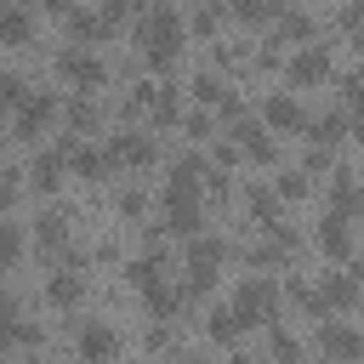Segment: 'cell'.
<instances>
[{
  "label": "cell",
  "instance_id": "1",
  "mask_svg": "<svg viewBox=\"0 0 364 364\" xmlns=\"http://www.w3.org/2000/svg\"><path fill=\"white\" fill-rule=\"evenodd\" d=\"M131 40L148 51V63H154V68H171V63H176V51L188 46V23H182V11H176V6H142V11H136V23H131Z\"/></svg>",
  "mask_w": 364,
  "mask_h": 364
},
{
  "label": "cell",
  "instance_id": "2",
  "mask_svg": "<svg viewBox=\"0 0 364 364\" xmlns=\"http://www.w3.org/2000/svg\"><path fill=\"white\" fill-rule=\"evenodd\" d=\"M228 307H233V318H239L245 330H250V324H273V318H279V284L262 279V273H250V279L233 284Z\"/></svg>",
  "mask_w": 364,
  "mask_h": 364
},
{
  "label": "cell",
  "instance_id": "3",
  "mask_svg": "<svg viewBox=\"0 0 364 364\" xmlns=\"http://www.w3.org/2000/svg\"><path fill=\"white\" fill-rule=\"evenodd\" d=\"M57 68H63V74H68V80H74L85 97H91L97 85H108L102 57H97V51H85V46H63V51H57Z\"/></svg>",
  "mask_w": 364,
  "mask_h": 364
},
{
  "label": "cell",
  "instance_id": "4",
  "mask_svg": "<svg viewBox=\"0 0 364 364\" xmlns=\"http://www.w3.org/2000/svg\"><path fill=\"white\" fill-rule=\"evenodd\" d=\"M318 353H324L330 364H358L364 341H358V330H353L347 318H318Z\"/></svg>",
  "mask_w": 364,
  "mask_h": 364
},
{
  "label": "cell",
  "instance_id": "5",
  "mask_svg": "<svg viewBox=\"0 0 364 364\" xmlns=\"http://www.w3.org/2000/svg\"><path fill=\"white\" fill-rule=\"evenodd\" d=\"M324 307H336V313H353L358 307V273L353 267H330V273H318V290H313Z\"/></svg>",
  "mask_w": 364,
  "mask_h": 364
},
{
  "label": "cell",
  "instance_id": "6",
  "mask_svg": "<svg viewBox=\"0 0 364 364\" xmlns=\"http://www.w3.org/2000/svg\"><path fill=\"white\" fill-rule=\"evenodd\" d=\"M11 114H17V136H40V131H51V119H57V97H51V91H28Z\"/></svg>",
  "mask_w": 364,
  "mask_h": 364
},
{
  "label": "cell",
  "instance_id": "7",
  "mask_svg": "<svg viewBox=\"0 0 364 364\" xmlns=\"http://www.w3.org/2000/svg\"><path fill=\"white\" fill-rule=\"evenodd\" d=\"M313 34H318V28H313V17H307L301 6L284 0V6L273 11V46H284V40H290V46H313Z\"/></svg>",
  "mask_w": 364,
  "mask_h": 364
},
{
  "label": "cell",
  "instance_id": "8",
  "mask_svg": "<svg viewBox=\"0 0 364 364\" xmlns=\"http://www.w3.org/2000/svg\"><path fill=\"white\" fill-rule=\"evenodd\" d=\"M228 136H233V148H245L250 159H262V165L273 159V131H267L262 119H245V114H239V119H228Z\"/></svg>",
  "mask_w": 364,
  "mask_h": 364
},
{
  "label": "cell",
  "instance_id": "9",
  "mask_svg": "<svg viewBox=\"0 0 364 364\" xmlns=\"http://www.w3.org/2000/svg\"><path fill=\"white\" fill-rule=\"evenodd\" d=\"M114 353H119V336H114V324H102V318L80 324V364H108Z\"/></svg>",
  "mask_w": 364,
  "mask_h": 364
},
{
  "label": "cell",
  "instance_id": "10",
  "mask_svg": "<svg viewBox=\"0 0 364 364\" xmlns=\"http://www.w3.org/2000/svg\"><path fill=\"white\" fill-rule=\"evenodd\" d=\"M108 165H154V136H142V131H119V136H108Z\"/></svg>",
  "mask_w": 364,
  "mask_h": 364
},
{
  "label": "cell",
  "instance_id": "11",
  "mask_svg": "<svg viewBox=\"0 0 364 364\" xmlns=\"http://www.w3.org/2000/svg\"><path fill=\"white\" fill-rule=\"evenodd\" d=\"M262 125H267V131H301L307 114H301V102H296L290 91H273V97L262 102Z\"/></svg>",
  "mask_w": 364,
  "mask_h": 364
},
{
  "label": "cell",
  "instance_id": "12",
  "mask_svg": "<svg viewBox=\"0 0 364 364\" xmlns=\"http://www.w3.org/2000/svg\"><path fill=\"white\" fill-rule=\"evenodd\" d=\"M318 80H330V51L324 46H301L290 57V85H318Z\"/></svg>",
  "mask_w": 364,
  "mask_h": 364
},
{
  "label": "cell",
  "instance_id": "13",
  "mask_svg": "<svg viewBox=\"0 0 364 364\" xmlns=\"http://www.w3.org/2000/svg\"><path fill=\"white\" fill-rule=\"evenodd\" d=\"M324 193H330V210L336 216H358V182H353V165H336L330 171V182H324Z\"/></svg>",
  "mask_w": 364,
  "mask_h": 364
},
{
  "label": "cell",
  "instance_id": "14",
  "mask_svg": "<svg viewBox=\"0 0 364 364\" xmlns=\"http://www.w3.org/2000/svg\"><path fill=\"white\" fill-rule=\"evenodd\" d=\"M80 296H85V273H74V267H51L46 273V301L51 307H80Z\"/></svg>",
  "mask_w": 364,
  "mask_h": 364
},
{
  "label": "cell",
  "instance_id": "15",
  "mask_svg": "<svg viewBox=\"0 0 364 364\" xmlns=\"http://www.w3.org/2000/svg\"><path fill=\"white\" fill-rule=\"evenodd\" d=\"M347 125H353V114H347V108H324V114H318V119H307L301 131L313 136V148H336V142L347 136Z\"/></svg>",
  "mask_w": 364,
  "mask_h": 364
},
{
  "label": "cell",
  "instance_id": "16",
  "mask_svg": "<svg viewBox=\"0 0 364 364\" xmlns=\"http://www.w3.org/2000/svg\"><path fill=\"white\" fill-rule=\"evenodd\" d=\"M318 245H324L336 262H347V256H353V222L336 216V210H324V216H318Z\"/></svg>",
  "mask_w": 364,
  "mask_h": 364
},
{
  "label": "cell",
  "instance_id": "17",
  "mask_svg": "<svg viewBox=\"0 0 364 364\" xmlns=\"http://www.w3.org/2000/svg\"><path fill=\"white\" fill-rule=\"evenodd\" d=\"M34 40V11H23L17 0L0 6V46H28Z\"/></svg>",
  "mask_w": 364,
  "mask_h": 364
},
{
  "label": "cell",
  "instance_id": "18",
  "mask_svg": "<svg viewBox=\"0 0 364 364\" xmlns=\"http://www.w3.org/2000/svg\"><path fill=\"white\" fill-rule=\"evenodd\" d=\"M28 182H34L40 193H57V188H63V154H57V148H40V154L28 159Z\"/></svg>",
  "mask_w": 364,
  "mask_h": 364
},
{
  "label": "cell",
  "instance_id": "19",
  "mask_svg": "<svg viewBox=\"0 0 364 364\" xmlns=\"http://www.w3.org/2000/svg\"><path fill=\"white\" fill-rule=\"evenodd\" d=\"M57 114H63V131H74V136L97 131V102H91L85 91H74V97H68V102H63Z\"/></svg>",
  "mask_w": 364,
  "mask_h": 364
},
{
  "label": "cell",
  "instance_id": "20",
  "mask_svg": "<svg viewBox=\"0 0 364 364\" xmlns=\"http://www.w3.org/2000/svg\"><path fill=\"white\" fill-rule=\"evenodd\" d=\"M182 262L222 267V262H228V239H216V233H193V239H182Z\"/></svg>",
  "mask_w": 364,
  "mask_h": 364
},
{
  "label": "cell",
  "instance_id": "21",
  "mask_svg": "<svg viewBox=\"0 0 364 364\" xmlns=\"http://www.w3.org/2000/svg\"><path fill=\"white\" fill-rule=\"evenodd\" d=\"M142 296H148V313H154L159 324H171V318H176V313L188 307V296H182L176 284H165V279H159V284H148Z\"/></svg>",
  "mask_w": 364,
  "mask_h": 364
},
{
  "label": "cell",
  "instance_id": "22",
  "mask_svg": "<svg viewBox=\"0 0 364 364\" xmlns=\"http://www.w3.org/2000/svg\"><path fill=\"white\" fill-rule=\"evenodd\" d=\"M68 159H74V171H80L85 182H102V176L114 171V165H108V154H97V148H85V142H74V148H68Z\"/></svg>",
  "mask_w": 364,
  "mask_h": 364
},
{
  "label": "cell",
  "instance_id": "23",
  "mask_svg": "<svg viewBox=\"0 0 364 364\" xmlns=\"http://www.w3.org/2000/svg\"><path fill=\"white\" fill-rule=\"evenodd\" d=\"M245 205H250V216H256L262 228H273V222H279V199H273V188H267V182H250V188H245Z\"/></svg>",
  "mask_w": 364,
  "mask_h": 364
},
{
  "label": "cell",
  "instance_id": "24",
  "mask_svg": "<svg viewBox=\"0 0 364 364\" xmlns=\"http://www.w3.org/2000/svg\"><path fill=\"white\" fill-rule=\"evenodd\" d=\"M34 233H40V250H63L68 216H63V210H40V216H34Z\"/></svg>",
  "mask_w": 364,
  "mask_h": 364
},
{
  "label": "cell",
  "instance_id": "25",
  "mask_svg": "<svg viewBox=\"0 0 364 364\" xmlns=\"http://www.w3.org/2000/svg\"><path fill=\"white\" fill-rule=\"evenodd\" d=\"M205 336H210V341H239V336H245V324L233 318V307H228V301H216V307H210V318H205Z\"/></svg>",
  "mask_w": 364,
  "mask_h": 364
},
{
  "label": "cell",
  "instance_id": "26",
  "mask_svg": "<svg viewBox=\"0 0 364 364\" xmlns=\"http://www.w3.org/2000/svg\"><path fill=\"white\" fill-rule=\"evenodd\" d=\"M267 353H273V364H301V341L284 324H267Z\"/></svg>",
  "mask_w": 364,
  "mask_h": 364
},
{
  "label": "cell",
  "instance_id": "27",
  "mask_svg": "<svg viewBox=\"0 0 364 364\" xmlns=\"http://www.w3.org/2000/svg\"><path fill=\"white\" fill-rule=\"evenodd\" d=\"M284 0H222V11H233L239 23H267Z\"/></svg>",
  "mask_w": 364,
  "mask_h": 364
},
{
  "label": "cell",
  "instance_id": "28",
  "mask_svg": "<svg viewBox=\"0 0 364 364\" xmlns=\"http://www.w3.org/2000/svg\"><path fill=\"white\" fill-rule=\"evenodd\" d=\"M307 193H313V176H301V171H279L273 199H307Z\"/></svg>",
  "mask_w": 364,
  "mask_h": 364
},
{
  "label": "cell",
  "instance_id": "29",
  "mask_svg": "<svg viewBox=\"0 0 364 364\" xmlns=\"http://www.w3.org/2000/svg\"><path fill=\"white\" fill-rule=\"evenodd\" d=\"M17 250H23V228H17L11 216H0V273L17 262Z\"/></svg>",
  "mask_w": 364,
  "mask_h": 364
},
{
  "label": "cell",
  "instance_id": "30",
  "mask_svg": "<svg viewBox=\"0 0 364 364\" xmlns=\"http://www.w3.org/2000/svg\"><path fill=\"white\" fill-rule=\"evenodd\" d=\"M68 34H74V40H102L97 11H91V6H74V11H68Z\"/></svg>",
  "mask_w": 364,
  "mask_h": 364
},
{
  "label": "cell",
  "instance_id": "31",
  "mask_svg": "<svg viewBox=\"0 0 364 364\" xmlns=\"http://www.w3.org/2000/svg\"><path fill=\"white\" fill-rule=\"evenodd\" d=\"M23 97H28V80H23V74H11V68H6V74H0V108H17V102H23Z\"/></svg>",
  "mask_w": 364,
  "mask_h": 364
},
{
  "label": "cell",
  "instance_id": "32",
  "mask_svg": "<svg viewBox=\"0 0 364 364\" xmlns=\"http://www.w3.org/2000/svg\"><path fill=\"white\" fill-rule=\"evenodd\" d=\"M11 341H17V296L0 290V347H11Z\"/></svg>",
  "mask_w": 364,
  "mask_h": 364
},
{
  "label": "cell",
  "instance_id": "33",
  "mask_svg": "<svg viewBox=\"0 0 364 364\" xmlns=\"http://www.w3.org/2000/svg\"><path fill=\"white\" fill-rule=\"evenodd\" d=\"M193 97H199V102H222V97H228V85L205 68V74H193Z\"/></svg>",
  "mask_w": 364,
  "mask_h": 364
},
{
  "label": "cell",
  "instance_id": "34",
  "mask_svg": "<svg viewBox=\"0 0 364 364\" xmlns=\"http://www.w3.org/2000/svg\"><path fill=\"white\" fill-rule=\"evenodd\" d=\"M216 23H222V0H210V6L193 11V34H216Z\"/></svg>",
  "mask_w": 364,
  "mask_h": 364
},
{
  "label": "cell",
  "instance_id": "35",
  "mask_svg": "<svg viewBox=\"0 0 364 364\" xmlns=\"http://www.w3.org/2000/svg\"><path fill=\"white\" fill-rule=\"evenodd\" d=\"M182 131H188L193 142H205V136H210V114H205V108H188V114H182Z\"/></svg>",
  "mask_w": 364,
  "mask_h": 364
},
{
  "label": "cell",
  "instance_id": "36",
  "mask_svg": "<svg viewBox=\"0 0 364 364\" xmlns=\"http://www.w3.org/2000/svg\"><path fill=\"white\" fill-rule=\"evenodd\" d=\"M336 97H341V108H353L358 102V74H336Z\"/></svg>",
  "mask_w": 364,
  "mask_h": 364
},
{
  "label": "cell",
  "instance_id": "37",
  "mask_svg": "<svg viewBox=\"0 0 364 364\" xmlns=\"http://www.w3.org/2000/svg\"><path fill=\"white\" fill-rule=\"evenodd\" d=\"M17 205V171H0V216Z\"/></svg>",
  "mask_w": 364,
  "mask_h": 364
},
{
  "label": "cell",
  "instance_id": "38",
  "mask_svg": "<svg viewBox=\"0 0 364 364\" xmlns=\"http://www.w3.org/2000/svg\"><path fill=\"white\" fill-rule=\"evenodd\" d=\"M119 210H125V216H142V193H136V188H119Z\"/></svg>",
  "mask_w": 364,
  "mask_h": 364
},
{
  "label": "cell",
  "instance_id": "39",
  "mask_svg": "<svg viewBox=\"0 0 364 364\" xmlns=\"http://www.w3.org/2000/svg\"><path fill=\"white\" fill-rule=\"evenodd\" d=\"M233 159H239V148H233V142H216V171H228Z\"/></svg>",
  "mask_w": 364,
  "mask_h": 364
},
{
  "label": "cell",
  "instance_id": "40",
  "mask_svg": "<svg viewBox=\"0 0 364 364\" xmlns=\"http://www.w3.org/2000/svg\"><path fill=\"white\" fill-rule=\"evenodd\" d=\"M74 6H80V0H51V11H74Z\"/></svg>",
  "mask_w": 364,
  "mask_h": 364
},
{
  "label": "cell",
  "instance_id": "41",
  "mask_svg": "<svg viewBox=\"0 0 364 364\" xmlns=\"http://www.w3.org/2000/svg\"><path fill=\"white\" fill-rule=\"evenodd\" d=\"M17 6H23V11H34V6H51V0H17Z\"/></svg>",
  "mask_w": 364,
  "mask_h": 364
},
{
  "label": "cell",
  "instance_id": "42",
  "mask_svg": "<svg viewBox=\"0 0 364 364\" xmlns=\"http://www.w3.org/2000/svg\"><path fill=\"white\" fill-rule=\"evenodd\" d=\"M228 364H256V358H245V353H233V358H228Z\"/></svg>",
  "mask_w": 364,
  "mask_h": 364
},
{
  "label": "cell",
  "instance_id": "43",
  "mask_svg": "<svg viewBox=\"0 0 364 364\" xmlns=\"http://www.w3.org/2000/svg\"><path fill=\"white\" fill-rule=\"evenodd\" d=\"M142 6H176V0H142Z\"/></svg>",
  "mask_w": 364,
  "mask_h": 364
},
{
  "label": "cell",
  "instance_id": "44",
  "mask_svg": "<svg viewBox=\"0 0 364 364\" xmlns=\"http://www.w3.org/2000/svg\"><path fill=\"white\" fill-rule=\"evenodd\" d=\"M0 148H6V131H0Z\"/></svg>",
  "mask_w": 364,
  "mask_h": 364
},
{
  "label": "cell",
  "instance_id": "45",
  "mask_svg": "<svg viewBox=\"0 0 364 364\" xmlns=\"http://www.w3.org/2000/svg\"><path fill=\"white\" fill-rule=\"evenodd\" d=\"M313 364H330V358H313Z\"/></svg>",
  "mask_w": 364,
  "mask_h": 364
}]
</instances>
